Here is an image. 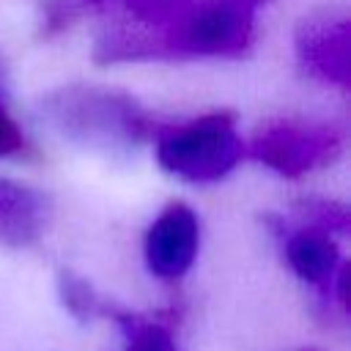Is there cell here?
<instances>
[{
  "instance_id": "13",
  "label": "cell",
  "mask_w": 351,
  "mask_h": 351,
  "mask_svg": "<svg viewBox=\"0 0 351 351\" xmlns=\"http://www.w3.org/2000/svg\"><path fill=\"white\" fill-rule=\"evenodd\" d=\"M3 85H5V71H3V63H0V96H3Z\"/></svg>"
},
{
  "instance_id": "5",
  "label": "cell",
  "mask_w": 351,
  "mask_h": 351,
  "mask_svg": "<svg viewBox=\"0 0 351 351\" xmlns=\"http://www.w3.org/2000/svg\"><path fill=\"white\" fill-rule=\"evenodd\" d=\"M271 0H197L165 41V60L241 58L255 41L258 11Z\"/></svg>"
},
{
  "instance_id": "1",
  "label": "cell",
  "mask_w": 351,
  "mask_h": 351,
  "mask_svg": "<svg viewBox=\"0 0 351 351\" xmlns=\"http://www.w3.org/2000/svg\"><path fill=\"white\" fill-rule=\"evenodd\" d=\"M38 115L69 143L101 154H132L162 132L137 99L99 85L55 88L41 96Z\"/></svg>"
},
{
  "instance_id": "12",
  "label": "cell",
  "mask_w": 351,
  "mask_h": 351,
  "mask_svg": "<svg viewBox=\"0 0 351 351\" xmlns=\"http://www.w3.org/2000/svg\"><path fill=\"white\" fill-rule=\"evenodd\" d=\"M30 151L22 129L16 126V121L8 115L5 104H3V96H0V159H8V156H25Z\"/></svg>"
},
{
  "instance_id": "6",
  "label": "cell",
  "mask_w": 351,
  "mask_h": 351,
  "mask_svg": "<svg viewBox=\"0 0 351 351\" xmlns=\"http://www.w3.org/2000/svg\"><path fill=\"white\" fill-rule=\"evenodd\" d=\"M343 154V129L335 123H304V121H274L266 123L250 145H244V156H252L263 167L299 178L310 170L326 167Z\"/></svg>"
},
{
  "instance_id": "7",
  "label": "cell",
  "mask_w": 351,
  "mask_h": 351,
  "mask_svg": "<svg viewBox=\"0 0 351 351\" xmlns=\"http://www.w3.org/2000/svg\"><path fill=\"white\" fill-rule=\"evenodd\" d=\"M299 66L318 82L337 90L351 85V25L346 11H321L304 16L293 36Z\"/></svg>"
},
{
  "instance_id": "4",
  "label": "cell",
  "mask_w": 351,
  "mask_h": 351,
  "mask_svg": "<svg viewBox=\"0 0 351 351\" xmlns=\"http://www.w3.org/2000/svg\"><path fill=\"white\" fill-rule=\"evenodd\" d=\"M197 0H107L101 25L93 44V60L112 63H148L165 60V41L173 27L192 11Z\"/></svg>"
},
{
  "instance_id": "2",
  "label": "cell",
  "mask_w": 351,
  "mask_h": 351,
  "mask_svg": "<svg viewBox=\"0 0 351 351\" xmlns=\"http://www.w3.org/2000/svg\"><path fill=\"white\" fill-rule=\"evenodd\" d=\"M266 225L277 236L291 271L313 285L329 307L346 315L348 263L340 255L337 236L348 233V211L340 203L313 197L296 203V222L266 214Z\"/></svg>"
},
{
  "instance_id": "8",
  "label": "cell",
  "mask_w": 351,
  "mask_h": 351,
  "mask_svg": "<svg viewBox=\"0 0 351 351\" xmlns=\"http://www.w3.org/2000/svg\"><path fill=\"white\" fill-rule=\"evenodd\" d=\"M200 222L186 203H170L159 211L145 233V263L159 280H181L195 263Z\"/></svg>"
},
{
  "instance_id": "9",
  "label": "cell",
  "mask_w": 351,
  "mask_h": 351,
  "mask_svg": "<svg viewBox=\"0 0 351 351\" xmlns=\"http://www.w3.org/2000/svg\"><path fill=\"white\" fill-rule=\"evenodd\" d=\"M49 222V200L44 192L0 178V244L30 247Z\"/></svg>"
},
{
  "instance_id": "10",
  "label": "cell",
  "mask_w": 351,
  "mask_h": 351,
  "mask_svg": "<svg viewBox=\"0 0 351 351\" xmlns=\"http://www.w3.org/2000/svg\"><path fill=\"white\" fill-rule=\"evenodd\" d=\"M93 318H107L118 326V332L123 337V351H178L173 324L165 318L132 313L104 296L99 299Z\"/></svg>"
},
{
  "instance_id": "3",
  "label": "cell",
  "mask_w": 351,
  "mask_h": 351,
  "mask_svg": "<svg viewBox=\"0 0 351 351\" xmlns=\"http://www.w3.org/2000/svg\"><path fill=\"white\" fill-rule=\"evenodd\" d=\"M244 159V140L233 112H206L156 134V162L170 176L189 184L225 178Z\"/></svg>"
},
{
  "instance_id": "11",
  "label": "cell",
  "mask_w": 351,
  "mask_h": 351,
  "mask_svg": "<svg viewBox=\"0 0 351 351\" xmlns=\"http://www.w3.org/2000/svg\"><path fill=\"white\" fill-rule=\"evenodd\" d=\"M107 0H47L38 19V38L49 41L66 30H71L85 16L101 14Z\"/></svg>"
}]
</instances>
